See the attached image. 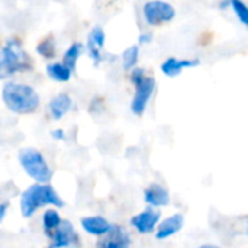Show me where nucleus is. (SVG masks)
<instances>
[{"mask_svg":"<svg viewBox=\"0 0 248 248\" xmlns=\"http://www.w3.org/2000/svg\"><path fill=\"white\" fill-rule=\"evenodd\" d=\"M81 227L86 232L96 237L105 235L110 230V224L102 217H86L81 219Z\"/></svg>","mask_w":248,"mask_h":248,"instance_id":"15","label":"nucleus"},{"mask_svg":"<svg viewBox=\"0 0 248 248\" xmlns=\"http://www.w3.org/2000/svg\"><path fill=\"white\" fill-rule=\"evenodd\" d=\"M7 208H9V203L7 202H4V203H0V222L4 219V217H6V211H7Z\"/></svg>","mask_w":248,"mask_h":248,"instance_id":"25","label":"nucleus"},{"mask_svg":"<svg viewBox=\"0 0 248 248\" xmlns=\"http://www.w3.org/2000/svg\"><path fill=\"white\" fill-rule=\"evenodd\" d=\"M140 60V45H129L124 52L121 54L122 68L125 71H131L134 67H137Z\"/></svg>","mask_w":248,"mask_h":248,"instance_id":"19","label":"nucleus"},{"mask_svg":"<svg viewBox=\"0 0 248 248\" xmlns=\"http://www.w3.org/2000/svg\"><path fill=\"white\" fill-rule=\"evenodd\" d=\"M160 218H161V212L160 211H155L153 208H148V209L142 211L141 214L135 215L131 219V224H132V227L140 234H150V232L154 231V228L158 224Z\"/></svg>","mask_w":248,"mask_h":248,"instance_id":"9","label":"nucleus"},{"mask_svg":"<svg viewBox=\"0 0 248 248\" xmlns=\"http://www.w3.org/2000/svg\"><path fill=\"white\" fill-rule=\"evenodd\" d=\"M19 161L25 173L31 176L41 185H45L51 180L52 171L48 167L42 154L35 148H22L19 151Z\"/></svg>","mask_w":248,"mask_h":248,"instance_id":"4","label":"nucleus"},{"mask_svg":"<svg viewBox=\"0 0 248 248\" xmlns=\"http://www.w3.org/2000/svg\"><path fill=\"white\" fill-rule=\"evenodd\" d=\"M61 222V218L58 215L57 211L54 209H49L44 214V218H42V224H44V231L49 235Z\"/></svg>","mask_w":248,"mask_h":248,"instance_id":"20","label":"nucleus"},{"mask_svg":"<svg viewBox=\"0 0 248 248\" xmlns=\"http://www.w3.org/2000/svg\"><path fill=\"white\" fill-rule=\"evenodd\" d=\"M129 234L122 227L110 225V230L99 241V248H129Z\"/></svg>","mask_w":248,"mask_h":248,"instance_id":"11","label":"nucleus"},{"mask_svg":"<svg viewBox=\"0 0 248 248\" xmlns=\"http://www.w3.org/2000/svg\"><path fill=\"white\" fill-rule=\"evenodd\" d=\"M145 202L151 206H167L170 202V196L166 187L161 185L153 183L145 190Z\"/></svg>","mask_w":248,"mask_h":248,"instance_id":"14","label":"nucleus"},{"mask_svg":"<svg viewBox=\"0 0 248 248\" xmlns=\"http://www.w3.org/2000/svg\"><path fill=\"white\" fill-rule=\"evenodd\" d=\"M228 6L232 9L234 15L238 17V20L247 26L248 25V7L243 0H228Z\"/></svg>","mask_w":248,"mask_h":248,"instance_id":"21","label":"nucleus"},{"mask_svg":"<svg viewBox=\"0 0 248 248\" xmlns=\"http://www.w3.org/2000/svg\"><path fill=\"white\" fill-rule=\"evenodd\" d=\"M83 51H84V45L81 42H73V44H70V46L65 49V52L62 55V61L61 62L68 70H71L74 73L76 68H77V62H78V60H80V57L83 54Z\"/></svg>","mask_w":248,"mask_h":248,"instance_id":"17","label":"nucleus"},{"mask_svg":"<svg viewBox=\"0 0 248 248\" xmlns=\"http://www.w3.org/2000/svg\"><path fill=\"white\" fill-rule=\"evenodd\" d=\"M32 68V60L19 38L10 36L0 48V78Z\"/></svg>","mask_w":248,"mask_h":248,"instance_id":"2","label":"nucleus"},{"mask_svg":"<svg viewBox=\"0 0 248 248\" xmlns=\"http://www.w3.org/2000/svg\"><path fill=\"white\" fill-rule=\"evenodd\" d=\"M1 100L6 108L17 115H29L38 110L41 97L38 92L26 83L7 81L1 87Z\"/></svg>","mask_w":248,"mask_h":248,"instance_id":"1","label":"nucleus"},{"mask_svg":"<svg viewBox=\"0 0 248 248\" xmlns=\"http://www.w3.org/2000/svg\"><path fill=\"white\" fill-rule=\"evenodd\" d=\"M134 87H135V93H134V97L131 100V110L137 116H142L147 106H148V102H150L153 93L155 92L157 81L154 77L145 76L144 80Z\"/></svg>","mask_w":248,"mask_h":248,"instance_id":"6","label":"nucleus"},{"mask_svg":"<svg viewBox=\"0 0 248 248\" xmlns=\"http://www.w3.org/2000/svg\"><path fill=\"white\" fill-rule=\"evenodd\" d=\"M45 205H54L57 208L64 206L62 199H60L54 187L49 185H32L20 196V211L25 218H31L39 208Z\"/></svg>","mask_w":248,"mask_h":248,"instance_id":"3","label":"nucleus"},{"mask_svg":"<svg viewBox=\"0 0 248 248\" xmlns=\"http://www.w3.org/2000/svg\"><path fill=\"white\" fill-rule=\"evenodd\" d=\"M142 16L148 26H160L176 17V7L166 0H148L142 6Z\"/></svg>","mask_w":248,"mask_h":248,"instance_id":"5","label":"nucleus"},{"mask_svg":"<svg viewBox=\"0 0 248 248\" xmlns=\"http://www.w3.org/2000/svg\"><path fill=\"white\" fill-rule=\"evenodd\" d=\"M52 137L55 140H65V132L62 129H55V131H52Z\"/></svg>","mask_w":248,"mask_h":248,"instance_id":"24","label":"nucleus"},{"mask_svg":"<svg viewBox=\"0 0 248 248\" xmlns=\"http://www.w3.org/2000/svg\"><path fill=\"white\" fill-rule=\"evenodd\" d=\"M45 71H46V76L57 83H68L71 80V76H73V71L68 70L61 61L49 62L46 65Z\"/></svg>","mask_w":248,"mask_h":248,"instance_id":"16","label":"nucleus"},{"mask_svg":"<svg viewBox=\"0 0 248 248\" xmlns=\"http://www.w3.org/2000/svg\"><path fill=\"white\" fill-rule=\"evenodd\" d=\"M105 44H106V33L103 28L100 25L93 26L87 35L84 49L94 67H99L105 61V54H103Z\"/></svg>","mask_w":248,"mask_h":248,"instance_id":"7","label":"nucleus"},{"mask_svg":"<svg viewBox=\"0 0 248 248\" xmlns=\"http://www.w3.org/2000/svg\"><path fill=\"white\" fill-rule=\"evenodd\" d=\"M153 39H154V36L151 32H142L138 36V45H148L153 42Z\"/></svg>","mask_w":248,"mask_h":248,"instance_id":"23","label":"nucleus"},{"mask_svg":"<svg viewBox=\"0 0 248 248\" xmlns=\"http://www.w3.org/2000/svg\"><path fill=\"white\" fill-rule=\"evenodd\" d=\"M147 76V73H145V70L142 68V67H134L131 71H129V81L134 84V86H137L138 83H141L142 80H144V77Z\"/></svg>","mask_w":248,"mask_h":248,"instance_id":"22","label":"nucleus"},{"mask_svg":"<svg viewBox=\"0 0 248 248\" xmlns=\"http://www.w3.org/2000/svg\"><path fill=\"white\" fill-rule=\"evenodd\" d=\"M145 1H148V0H145Z\"/></svg>","mask_w":248,"mask_h":248,"instance_id":"27","label":"nucleus"},{"mask_svg":"<svg viewBox=\"0 0 248 248\" xmlns=\"http://www.w3.org/2000/svg\"><path fill=\"white\" fill-rule=\"evenodd\" d=\"M199 248H219L218 246H212V244H205V246H202V247Z\"/></svg>","mask_w":248,"mask_h":248,"instance_id":"26","label":"nucleus"},{"mask_svg":"<svg viewBox=\"0 0 248 248\" xmlns=\"http://www.w3.org/2000/svg\"><path fill=\"white\" fill-rule=\"evenodd\" d=\"M35 51L39 57H42L44 60H54L55 55H57V44H55V39L54 36L48 35L45 36L44 39H41L36 46H35Z\"/></svg>","mask_w":248,"mask_h":248,"instance_id":"18","label":"nucleus"},{"mask_svg":"<svg viewBox=\"0 0 248 248\" xmlns=\"http://www.w3.org/2000/svg\"><path fill=\"white\" fill-rule=\"evenodd\" d=\"M52 243L49 248H67L74 247L78 244V235L74 231V227L70 221H61L60 225L48 235Z\"/></svg>","mask_w":248,"mask_h":248,"instance_id":"8","label":"nucleus"},{"mask_svg":"<svg viewBox=\"0 0 248 248\" xmlns=\"http://www.w3.org/2000/svg\"><path fill=\"white\" fill-rule=\"evenodd\" d=\"M71 106H73L71 97H70L67 93H60V94H57L55 97H52V99L49 100L48 109H49L51 116H52L55 121H58V119L64 118V116L70 112Z\"/></svg>","mask_w":248,"mask_h":248,"instance_id":"12","label":"nucleus"},{"mask_svg":"<svg viewBox=\"0 0 248 248\" xmlns=\"http://www.w3.org/2000/svg\"><path fill=\"white\" fill-rule=\"evenodd\" d=\"M201 61L198 58H176V57H169L161 62V73L167 77H177L183 73L186 68H193L199 65Z\"/></svg>","mask_w":248,"mask_h":248,"instance_id":"10","label":"nucleus"},{"mask_svg":"<svg viewBox=\"0 0 248 248\" xmlns=\"http://www.w3.org/2000/svg\"><path fill=\"white\" fill-rule=\"evenodd\" d=\"M183 222H185V218H183L182 214H176V215L167 218L158 227V231H157V235H155L157 240H166V238L177 234L183 228Z\"/></svg>","mask_w":248,"mask_h":248,"instance_id":"13","label":"nucleus"}]
</instances>
